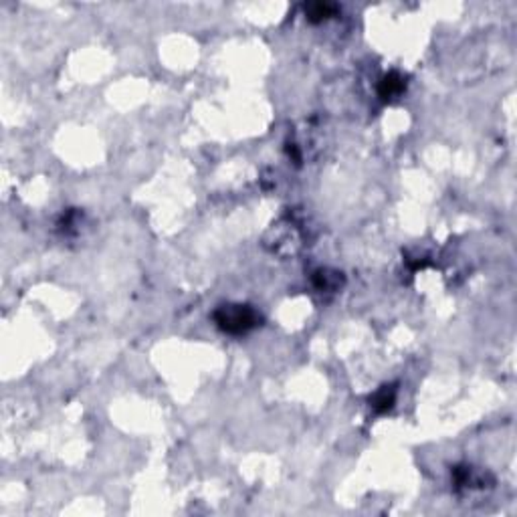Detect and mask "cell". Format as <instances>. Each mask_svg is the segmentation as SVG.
<instances>
[{"instance_id": "1", "label": "cell", "mask_w": 517, "mask_h": 517, "mask_svg": "<svg viewBox=\"0 0 517 517\" xmlns=\"http://www.w3.org/2000/svg\"><path fill=\"white\" fill-rule=\"evenodd\" d=\"M216 328L228 336H245L261 326L263 317L249 303H223L213 314Z\"/></svg>"}, {"instance_id": "2", "label": "cell", "mask_w": 517, "mask_h": 517, "mask_svg": "<svg viewBox=\"0 0 517 517\" xmlns=\"http://www.w3.org/2000/svg\"><path fill=\"white\" fill-rule=\"evenodd\" d=\"M311 283L317 291H340V287L346 283L343 273L336 269H317L311 275Z\"/></svg>"}, {"instance_id": "3", "label": "cell", "mask_w": 517, "mask_h": 517, "mask_svg": "<svg viewBox=\"0 0 517 517\" xmlns=\"http://www.w3.org/2000/svg\"><path fill=\"white\" fill-rule=\"evenodd\" d=\"M406 89V79L398 71H390L380 79L378 95L382 101H392Z\"/></svg>"}, {"instance_id": "4", "label": "cell", "mask_w": 517, "mask_h": 517, "mask_svg": "<svg viewBox=\"0 0 517 517\" xmlns=\"http://www.w3.org/2000/svg\"><path fill=\"white\" fill-rule=\"evenodd\" d=\"M368 403H370V406L378 415L388 412L392 406H394V403H396V384H384V386H380L374 394H370Z\"/></svg>"}, {"instance_id": "5", "label": "cell", "mask_w": 517, "mask_h": 517, "mask_svg": "<svg viewBox=\"0 0 517 517\" xmlns=\"http://www.w3.org/2000/svg\"><path fill=\"white\" fill-rule=\"evenodd\" d=\"M303 9H305V16H307L309 23H324V21L331 18V16H336L338 11H340L338 4H334V2H321V0L307 2Z\"/></svg>"}]
</instances>
